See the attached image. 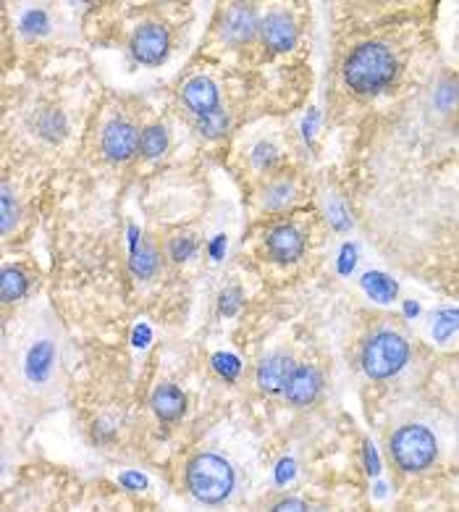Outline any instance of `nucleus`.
<instances>
[{"label": "nucleus", "mask_w": 459, "mask_h": 512, "mask_svg": "<svg viewBox=\"0 0 459 512\" xmlns=\"http://www.w3.org/2000/svg\"><path fill=\"white\" fill-rule=\"evenodd\" d=\"M402 71L399 50L381 37L362 40L349 50L341 64V82L357 98H378L397 82Z\"/></svg>", "instance_id": "obj_1"}, {"label": "nucleus", "mask_w": 459, "mask_h": 512, "mask_svg": "<svg viewBox=\"0 0 459 512\" xmlns=\"http://www.w3.org/2000/svg\"><path fill=\"white\" fill-rule=\"evenodd\" d=\"M391 465L404 476H420L439 460V439L423 423H402L391 431L386 444Z\"/></svg>", "instance_id": "obj_2"}, {"label": "nucleus", "mask_w": 459, "mask_h": 512, "mask_svg": "<svg viewBox=\"0 0 459 512\" xmlns=\"http://www.w3.org/2000/svg\"><path fill=\"white\" fill-rule=\"evenodd\" d=\"M187 491L202 505H221L237 486V470L218 452H200L184 470Z\"/></svg>", "instance_id": "obj_3"}, {"label": "nucleus", "mask_w": 459, "mask_h": 512, "mask_svg": "<svg viewBox=\"0 0 459 512\" xmlns=\"http://www.w3.org/2000/svg\"><path fill=\"white\" fill-rule=\"evenodd\" d=\"M410 360V342L402 331L378 329L360 347V365L373 381H386L397 376Z\"/></svg>", "instance_id": "obj_4"}, {"label": "nucleus", "mask_w": 459, "mask_h": 512, "mask_svg": "<svg viewBox=\"0 0 459 512\" xmlns=\"http://www.w3.org/2000/svg\"><path fill=\"white\" fill-rule=\"evenodd\" d=\"M142 132L124 119H113L103 129V153L108 161H129L140 153Z\"/></svg>", "instance_id": "obj_5"}, {"label": "nucleus", "mask_w": 459, "mask_h": 512, "mask_svg": "<svg viewBox=\"0 0 459 512\" xmlns=\"http://www.w3.org/2000/svg\"><path fill=\"white\" fill-rule=\"evenodd\" d=\"M132 56L145 66L160 64L163 58L168 56V48H171V37H168V29L163 24H142L137 32L132 35Z\"/></svg>", "instance_id": "obj_6"}, {"label": "nucleus", "mask_w": 459, "mask_h": 512, "mask_svg": "<svg viewBox=\"0 0 459 512\" xmlns=\"http://www.w3.org/2000/svg\"><path fill=\"white\" fill-rule=\"evenodd\" d=\"M260 37H263L265 48L276 50V53H286L297 43V24L284 11H273L260 24Z\"/></svg>", "instance_id": "obj_7"}, {"label": "nucleus", "mask_w": 459, "mask_h": 512, "mask_svg": "<svg viewBox=\"0 0 459 512\" xmlns=\"http://www.w3.org/2000/svg\"><path fill=\"white\" fill-rule=\"evenodd\" d=\"M320 386H323V379H320V373L315 371L313 365H297L289 384L284 386V397L294 407H307L318 400Z\"/></svg>", "instance_id": "obj_8"}, {"label": "nucleus", "mask_w": 459, "mask_h": 512, "mask_svg": "<svg viewBox=\"0 0 459 512\" xmlns=\"http://www.w3.org/2000/svg\"><path fill=\"white\" fill-rule=\"evenodd\" d=\"M255 32H260L258 14L250 6H231L223 16V40L234 45L250 43Z\"/></svg>", "instance_id": "obj_9"}, {"label": "nucleus", "mask_w": 459, "mask_h": 512, "mask_svg": "<svg viewBox=\"0 0 459 512\" xmlns=\"http://www.w3.org/2000/svg\"><path fill=\"white\" fill-rule=\"evenodd\" d=\"M181 100L200 119H208V116H213L218 111V90L208 77L189 79L184 90H181Z\"/></svg>", "instance_id": "obj_10"}, {"label": "nucleus", "mask_w": 459, "mask_h": 512, "mask_svg": "<svg viewBox=\"0 0 459 512\" xmlns=\"http://www.w3.org/2000/svg\"><path fill=\"white\" fill-rule=\"evenodd\" d=\"M268 253L276 263H292L305 253V237L294 226H276L268 234Z\"/></svg>", "instance_id": "obj_11"}, {"label": "nucleus", "mask_w": 459, "mask_h": 512, "mask_svg": "<svg viewBox=\"0 0 459 512\" xmlns=\"http://www.w3.org/2000/svg\"><path fill=\"white\" fill-rule=\"evenodd\" d=\"M294 360L289 355H271L258 365V384L265 392H284V386L289 384L294 373Z\"/></svg>", "instance_id": "obj_12"}, {"label": "nucleus", "mask_w": 459, "mask_h": 512, "mask_svg": "<svg viewBox=\"0 0 459 512\" xmlns=\"http://www.w3.org/2000/svg\"><path fill=\"white\" fill-rule=\"evenodd\" d=\"M431 111L439 113L441 119L459 116V77L441 74L431 90Z\"/></svg>", "instance_id": "obj_13"}, {"label": "nucleus", "mask_w": 459, "mask_h": 512, "mask_svg": "<svg viewBox=\"0 0 459 512\" xmlns=\"http://www.w3.org/2000/svg\"><path fill=\"white\" fill-rule=\"evenodd\" d=\"M150 405H153L155 415H158L160 421H179L181 415L187 413V394L174 384H160L153 392Z\"/></svg>", "instance_id": "obj_14"}, {"label": "nucleus", "mask_w": 459, "mask_h": 512, "mask_svg": "<svg viewBox=\"0 0 459 512\" xmlns=\"http://www.w3.org/2000/svg\"><path fill=\"white\" fill-rule=\"evenodd\" d=\"M53 360H56V347L48 339L32 344V350L27 352V360H24V373L32 384H42V381L50 376V368H53Z\"/></svg>", "instance_id": "obj_15"}, {"label": "nucleus", "mask_w": 459, "mask_h": 512, "mask_svg": "<svg viewBox=\"0 0 459 512\" xmlns=\"http://www.w3.org/2000/svg\"><path fill=\"white\" fill-rule=\"evenodd\" d=\"M294 200H297V187L289 179H276V182H271L260 192V205L271 213L292 208Z\"/></svg>", "instance_id": "obj_16"}, {"label": "nucleus", "mask_w": 459, "mask_h": 512, "mask_svg": "<svg viewBox=\"0 0 459 512\" xmlns=\"http://www.w3.org/2000/svg\"><path fill=\"white\" fill-rule=\"evenodd\" d=\"M27 292V276L19 268H3L0 274V297L3 302H14Z\"/></svg>", "instance_id": "obj_17"}, {"label": "nucleus", "mask_w": 459, "mask_h": 512, "mask_svg": "<svg viewBox=\"0 0 459 512\" xmlns=\"http://www.w3.org/2000/svg\"><path fill=\"white\" fill-rule=\"evenodd\" d=\"M168 148V132L163 127H147L142 132L140 140V153L145 158H158V155L166 153Z\"/></svg>", "instance_id": "obj_18"}, {"label": "nucleus", "mask_w": 459, "mask_h": 512, "mask_svg": "<svg viewBox=\"0 0 459 512\" xmlns=\"http://www.w3.org/2000/svg\"><path fill=\"white\" fill-rule=\"evenodd\" d=\"M155 268H158V253H155L153 242H145V245L134 253L132 271L140 276V279H147V276L155 274Z\"/></svg>", "instance_id": "obj_19"}, {"label": "nucleus", "mask_w": 459, "mask_h": 512, "mask_svg": "<svg viewBox=\"0 0 459 512\" xmlns=\"http://www.w3.org/2000/svg\"><path fill=\"white\" fill-rule=\"evenodd\" d=\"M16 221H19V205H16L11 190L3 187V197H0V229H3V234L11 232Z\"/></svg>", "instance_id": "obj_20"}, {"label": "nucleus", "mask_w": 459, "mask_h": 512, "mask_svg": "<svg viewBox=\"0 0 459 512\" xmlns=\"http://www.w3.org/2000/svg\"><path fill=\"white\" fill-rule=\"evenodd\" d=\"M213 365H216V371L221 373V376H226V379H237L239 360L234 358V355H226V352H221V355H216V358H213Z\"/></svg>", "instance_id": "obj_21"}, {"label": "nucleus", "mask_w": 459, "mask_h": 512, "mask_svg": "<svg viewBox=\"0 0 459 512\" xmlns=\"http://www.w3.org/2000/svg\"><path fill=\"white\" fill-rule=\"evenodd\" d=\"M271 512H313L305 499L300 497H281L271 505Z\"/></svg>", "instance_id": "obj_22"}, {"label": "nucleus", "mask_w": 459, "mask_h": 512, "mask_svg": "<svg viewBox=\"0 0 459 512\" xmlns=\"http://www.w3.org/2000/svg\"><path fill=\"white\" fill-rule=\"evenodd\" d=\"M378 284H373L370 279H365V284L370 287V292H373V297H381V300H389L391 295H394V284L391 281H386L383 276H376Z\"/></svg>", "instance_id": "obj_23"}, {"label": "nucleus", "mask_w": 459, "mask_h": 512, "mask_svg": "<svg viewBox=\"0 0 459 512\" xmlns=\"http://www.w3.org/2000/svg\"><path fill=\"white\" fill-rule=\"evenodd\" d=\"M223 127H226V116L221 111H216L208 119H202V132L205 134H221Z\"/></svg>", "instance_id": "obj_24"}, {"label": "nucleus", "mask_w": 459, "mask_h": 512, "mask_svg": "<svg viewBox=\"0 0 459 512\" xmlns=\"http://www.w3.org/2000/svg\"><path fill=\"white\" fill-rule=\"evenodd\" d=\"M45 27H48V19H45V14H40V11H29V14L24 16V29H27V32H45Z\"/></svg>", "instance_id": "obj_25"}, {"label": "nucleus", "mask_w": 459, "mask_h": 512, "mask_svg": "<svg viewBox=\"0 0 459 512\" xmlns=\"http://www.w3.org/2000/svg\"><path fill=\"white\" fill-rule=\"evenodd\" d=\"M192 253H195V242H192V239H189V242L184 237L176 239L174 242V258L176 260H187V255H192Z\"/></svg>", "instance_id": "obj_26"}]
</instances>
